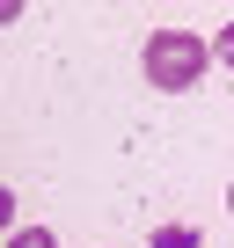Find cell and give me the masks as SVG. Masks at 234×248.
<instances>
[{
    "mask_svg": "<svg viewBox=\"0 0 234 248\" xmlns=\"http://www.w3.org/2000/svg\"><path fill=\"white\" fill-rule=\"evenodd\" d=\"M139 66H147V88H161V95H190V88L212 73V44H205L198 30H154L147 51H139Z\"/></svg>",
    "mask_w": 234,
    "mask_h": 248,
    "instance_id": "6da1fadb",
    "label": "cell"
},
{
    "mask_svg": "<svg viewBox=\"0 0 234 248\" xmlns=\"http://www.w3.org/2000/svg\"><path fill=\"white\" fill-rule=\"evenodd\" d=\"M147 248H205V241H198V226L168 219V226H154V233H147Z\"/></svg>",
    "mask_w": 234,
    "mask_h": 248,
    "instance_id": "7a4b0ae2",
    "label": "cell"
},
{
    "mask_svg": "<svg viewBox=\"0 0 234 248\" xmlns=\"http://www.w3.org/2000/svg\"><path fill=\"white\" fill-rule=\"evenodd\" d=\"M0 248H59V233H51V226H15Z\"/></svg>",
    "mask_w": 234,
    "mask_h": 248,
    "instance_id": "3957f363",
    "label": "cell"
},
{
    "mask_svg": "<svg viewBox=\"0 0 234 248\" xmlns=\"http://www.w3.org/2000/svg\"><path fill=\"white\" fill-rule=\"evenodd\" d=\"M205 44H212V66H227V73H234V22H227L219 37H205Z\"/></svg>",
    "mask_w": 234,
    "mask_h": 248,
    "instance_id": "277c9868",
    "label": "cell"
},
{
    "mask_svg": "<svg viewBox=\"0 0 234 248\" xmlns=\"http://www.w3.org/2000/svg\"><path fill=\"white\" fill-rule=\"evenodd\" d=\"M8 233H15V190L0 183V241H8Z\"/></svg>",
    "mask_w": 234,
    "mask_h": 248,
    "instance_id": "5b68a950",
    "label": "cell"
},
{
    "mask_svg": "<svg viewBox=\"0 0 234 248\" xmlns=\"http://www.w3.org/2000/svg\"><path fill=\"white\" fill-rule=\"evenodd\" d=\"M8 22H22V0H0V30H8Z\"/></svg>",
    "mask_w": 234,
    "mask_h": 248,
    "instance_id": "8992f818",
    "label": "cell"
},
{
    "mask_svg": "<svg viewBox=\"0 0 234 248\" xmlns=\"http://www.w3.org/2000/svg\"><path fill=\"white\" fill-rule=\"evenodd\" d=\"M227 212H234V183H227Z\"/></svg>",
    "mask_w": 234,
    "mask_h": 248,
    "instance_id": "52a82bcc",
    "label": "cell"
}]
</instances>
